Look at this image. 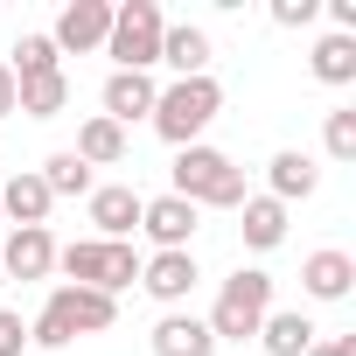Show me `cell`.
I'll use <instances>...</instances> for the list:
<instances>
[{
	"mask_svg": "<svg viewBox=\"0 0 356 356\" xmlns=\"http://www.w3.org/2000/svg\"><path fill=\"white\" fill-rule=\"evenodd\" d=\"M15 112V70H8V56H0V119Z\"/></svg>",
	"mask_w": 356,
	"mask_h": 356,
	"instance_id": "cell-31",
	"label": "cell"
},
{
	"mask_svg": "<svg viewBox=\"0 0 356 356\" xmlns=\"http://www.w3.org/2000/svg\"><path fill=\"white\" fill-rule=\"evenodd\" d=\"M154 98H161V84H154L147 70H112V77H105V119H112V126L154 119Z\"/></svg>",
	"mask_w": 356,
	"mask_h": 356,
	"instance_id": "cell-11",
	"label": "cell"
},
{
	"mask_svg": "<svg viewBox=\"0 0 356 356\" xmlns=\"http://www.w3.org/2000/svg\"><path fill=\"white\" fill-rule=\"evenodd\" d=\"M314 189H321V168H314L300 147H280V154L266 161V196H273V203H307Z\"/></svg>",
	"mask_w": 356,
	"mask_h": 356,
	"instance_id": "cell-12",
	"label": "cell"
},
{
	"mask_svg": "<svg viewBox=\"0 0 356 356\" xmlns=\"http://www.w3.org/2000/svg\"><path fill=\"white\" fill-rule=\"evenodd\" d=\"M70 105V77L63 70H49V77H29V84H15V112H29V119H56Z\"/></svg>",
	"mask_w": 356,
	"mask_h": 356,
	"instance_id": "cell-21",
	"label": "cell"
},
{
	"mask_svg": "<svg viewBox=\"0 0 356 356\" xmlns=\"http://www.w3.org/2000/svg\"><path fill=\"white\" fill-rule=\"evenodd\" d=\"M147 342H154V356H217V335L203 314H161Z\"/></svg>",
	"mask_w": 356,
	"mask_h": 356,
	"instance_id": "cell-16",
	"label": "cell"
},
{
	"mask_svg": "<svg viewBox=\"0 0 356 356\" xmlns=\"http://www.w3.org/2000/svg\"><path fill=\"white\" fill-rule=\"evenodd\" d=\"M168 196H182L196 210H238L245 203V168L217 147H182L175 154V189Z\"/></svg>",
	"mask_w": 356,
	"mask_h": 356,
	"instance_id": "cell-2",
	"label": "cell"
},
{
	"mask_svg": "<svg viewBox=\"0 0 356 356\" xmlns=\"http://www.w3.org/2000/svg\"><path fill=\"white\" fill-rule=\"evenodd\" d=\"M84 168H119L126 161V126H112L105 112H91L84 126H77V147H70Z\"/></svg>",
	"mask_w": 356,
	"mask_h": 356,
	"instance_id": "cell-18",
	"label": "cell"
},
{
	"mask_svg": "<svg viewBox=\"0 0 356 356\" xmlns=\"http://www.w3.org/2000/svg\"><path fill=\"white\" fill-rule=\"evenodd\" d=\"M140 189H126V182H105V189H91L84 196V210H91V224H98V238L105 245H126L133 231H140Z\"/></svg>",
	"mask_w": 356,
	"mask_h": 356,
	"instance_id": "cell-9",
	"label": "cell"
},
{
	"mask_svg": "<svg viewBox=\"0 0 356 356\" xmlns=\"http://www.w3.org/2000/svg\"><path fill=\"white\" fill-rule=\"evenodd\" d=\"M196 280H203V266H196V252H154V259H140V286L175 314L189 293H196Z\"/></svg>",
	"mask_w": 356,
	"mask_h": 356,
	"instance_id": "cell-7",
	"label": "cell"
},
{
	"mask_svg": "<svg viewBox=\"0 0 356 356\" xmlns=\"http://www.w3.org/2000/svg\"><path fill=\"white\" fill-rule=\"evenodd\" d=\"M161 35H168V15L154 8V0H126V8H112V35H105L112 70H154L161 63Z\"/></svg>",
	"mask_w": 356,
	"mask_h": 356,
	"instance_id": "cell-5",
	"label": "cell"
},
{
	"mask_svg": "<svg viewBox=\"0 0 356 356\" xmlns=\"http://www.w3.org/2000/svg\"><path fill=\"white\" fill-rule=\"evenodd\" d=\"M0 280H8V273H0Z\"/></svg>",
	"mask_w": 356,
	"mask_h": 356,
	"instance_id": "cell-32",
	"label": "cell"
},
{
	"mask_svg": "<svg viewBox=\"0 0 356 356\" xmlns=\"http://www.w3.org/2000/svg\"><path fill=\"white\" fill-rule=\"evenodd\" d=\"M161 63H168L175 77H210V35H203L196 22H175V29L161 35Z\"/></svg>",
	"mask_w": 356,
	"mask_h": 356,
	"instance_id": "cell-17",
	"label": "cell"
},
{
	"mask_svg": "<svg viewBox=\"0 0 356 356\" xmlns=\"http://www.w3.org/2000/svg\"><path fill=\"white\" fill-rule=\"evenodd\" d=\"M196 224H203V210L182 203V196H147V203H140V231H147L154 252H189Z\"/></svg>",
	"mask_w": 356,
	"mask_h": 356,
	"instance_id": "cell-6",
	"label": "cell"
},
{
	"mask_svg": "<svg viewBox=\"0 0 356 356\" xmlns=\"http://www.w3.org/2000/svg\"><path fill=\"white\" fill-rule=\"evenodd\" d=\"M252 342H259L266 356H307V349L321 342V328H314L300 307H273V314L259 321V335H252Z\"/></svg>",
	"mask_w": 356,
	"mask_h": 356,
	"instance_id": "cell-15",
	"label": "cell"
},
{
	"mask_svg": "<svg viewBox=\"0 0 356 356\" xmlns=\"http://www.w3.org/2000/svg\"><path fill=\"white\" fill-rule=\"evenodd\" d=\"M49 189H42V175L35 168H22V175H8L0 182V217H15V231H49Z\"/></svg>",
	"mask_w": 356,
	"mask_h": 356,
	"instance_id": "cell-10",
	"label": "cell"
},
{
	"mask_svg": "<svg viewBox=\"0 0 356 356\" xmlns=\"http://www.w3.org/2000/svg\"><path fill=\"white\" fill-rule=\"evenodd\" d=\"M105 35H112V0H70V8L56 15V29H49V42H56V56L63 49H105Z\"/></svg>",
	"mask_w": 356,
	"mask_h": 356,
	"instance_id": "cell-8",
	"label": "cell"
},
{
	"mask_svg": "<svg viewBox=\"0 0 356 356\" xmlns=\"http://www.w3.org/2000/svg\"><path fill=\"white\" fill-rule=\"evenodd\" d=\"M314 15H321V0H273V22L280 29H307Z\"/></svg>",
	"mask_w": 356,
	"mask_h": 356,
	"instance_id": "cell-27",
	"label": "cell"
},
{
	"mask_svg": "<svg viewBox=\"0 0 356 356\" xmlns=\"http://www.w3.org/2000/svg\"><path fill=\"white\" fill-rule=\"evenodd\" d=\"M22 349H29V321L15 307H0V356H22Z\"/></svg>",
	"mask_w": 356,
	"mask_h": 356,
	"instance_id": "cell-28",
	"label": "cell"
},
{
	"mask_svg": "<svg viewBox=\"0 0 356 356\" xmlns=\"http://www.w3.org/2000/svg\"><path fill=\"white\" fill-rule=\"evenodd\" d=\"M8 70H15V84H29V77L63 70V56H56V42H49V35H22V42H15V56H8Z\"/></svg>",
	"mask_w": 356,
	"mask_h": 356,
	"instance_id": "cell-24",
	"label": "cell"
},
{
	"mask_svg": "<svg viewBox=\"0 0 356 356\" xmlns=\"http://www.w3.org/2000/svg\"><path fill=\"white\" fill-rule=\"evenodd\" d=\"M224 112V84L217 77H175L161 98H154V133L182 154V147H203V126Z\"/></svg>",
	"mask_w": 356,
	"mask_h": 356,
	"instance_id": "cell-1",
	"label": "cell"
},
{
	"mask_svg": "<svg viewBox=\"0 0 356 356\" xmlns=\"http://www.w3.org/2000/svg\"><path fill=\"white\" fill-rule=\"evenodd\" d=\"M266 314H273V273H259V266H238V273L224 280L217 307H210L203 321H210V335H217V342H252Z\"/></svg>",
	"mask_w": 356,
	"mask_h": 356,
	"instance_id": "cell-3",
	"label": "cell"
},
{
	"mask_svg": "<svg viewBox=\"0 0 356 356\" xmlns=\"http://www.w3.org/2000/svg\"><path fill=\"white\" fill-rule=\"evenodd\" d=\"M300 286H307V300H349V286H356V259L349 252H307L300 259Z\"/></svg>",
	"mask_w": 356,
	"mask_h": 356,
	"instance_id": "cell-14",
	"label": "cell"
},
{
	"mask_svg": "<svg viewBox=\"0 0 356 356\" xmlns=\"http://www.w3.org/2000/svg\"><path fill=\"white\" fill-rule=\"evenodd\" d=\"M56 300H63V314H70L77 335H105V328L119 321V300L98 293V286H56Z\"/></svg>",
	"mask_w": 356,
	"mask_h": 356,
	"instance_id": "cell-19",
	"label": "cell"
},
{
	"mask_svg": "<svg viewBox=\"0 0 356 356\" xmlns=\"http://www.w3.org/2000/svg\"><path fill=\"white\" fill-rule=\"evenodd\" d=\"M56 266L70 273L63 286H98V293H112V300H119V286L140 280V252H133V245H105V238H77V245H63Z\"/></svg>",
	"mask_w": 356,
	"mask_h": 356,
	"instance_id": "cell-4",
	"label": "cell"
},
{
	"mask_svg": "<svg viewBox=\"0 0 356 356\" xmlns=\"http://www.w3.org/2000/svg\"><path fill=\"white\" fill-rule=\"evenodd\" d=\"M307 70L321 84H356V35H321L314 56H307Z\"/></svg>",
	"mask_w": 356,
	"mask_h": 356,
	"instance_id": "cell-22",
	"label": "cell"
},
{
	"mask_svg": "<svg viewBox=\"0 0 356 356\" xmlns=\"http://www.w3.org/2000/svg\"><path fill=\"white\" fill-rule=\"evenodd\" d=\"M35 175H42V189H49V196H91V189H98V182H91V168H84L70 147H63V154H49Z\"/></svg>",
	"mask_w": 356,
	"mask_h": 356,
	"instance_id": "cell-23",
	"label": "cell"
},
{
	"mask_svg": "<svg viewBox=\"0 0 356 356\" xmlns=\"http://www.w3.org/2000/svg\"><path fill=\"white\" fill-rule=\"evenodd\" d=\"M29 342H42V349H70V342H77V328H70V314H63L56 293H49V307L29 321Z\"/></svg>",
	"mask_w": 356,
	"mask_h": 356,
	"instance_id": "cell-25",
	"label": "cell"
},
{
	"mask_svg": "<svg viewBox=\"0 0 356 356\" xmlns=\"http://www.w3.org/2000/svg\"><path fill=\"white\" fill-rule=\"evenodd\" d=\"M321 147H328V161H356V105H335V112H328Z\"/></svg>",
	"mask_w": 356,
	"mask_h": 356,
	"instance_id": "cell-26",
	"label": "cell"
},
{
	"mask_svg": "<svg viewBox=\"0 0 356 356\" xmlns=\"http://www.w3.org/2000/svg\"><path fill=\"white\" fill-rule=\"evenodd\" d=\"M0 273H8V280H49L56 273V238L49 231H8V245H0Z\"/></svg>",
	"mask_w": 356,
	"mask_h": 356,
	"instance_id": "cell-13",
	"label": "cell"
},
{
	"mask_svg": "<svg viewBox=\"0 0 356 356\" xmlns=\"http://www.w3.org/2000/svg\"><path fill=\"white\" fill-rule=\"evenodd\" d=\"M307 356H356V335H335V342H314Z\"/></svg>",
	"mask_w": 356,
	"mask_h": 356,
	"instance_id": "cell-30",
	"label": "cell"
},
{
	"mask_svg": "<svg viewBox=\"0 0 356 356\" xmlns=\"http://www.w3.org/2000/svg\"><path fill=\"white\" fill-rule=\"evenodd\" d=\"M238 217H245L238 231H245V245H252V252H273V245L286 238V203H273V196H245V203H238Z\"/></svg>",
	"mask_w": 356,
	"mask_h": 356,
	"instance_id": "cell-20",
	"label": "cell"
},
{
	"mask_svg": "<svg viewBox=\"0 0 356 356\" xmlns=\"http://www.w3.org/2000/svg\"><path fill=\"white\" fill-rule=\"evenodd\" d=\"M328 22H335V35H356V0H328Z\"/></svg>",
	"mask_w": 356,
	"mask_h": 356,
	"instance_id": "cell-29",
	"label": "cell"
}]
</instances>
